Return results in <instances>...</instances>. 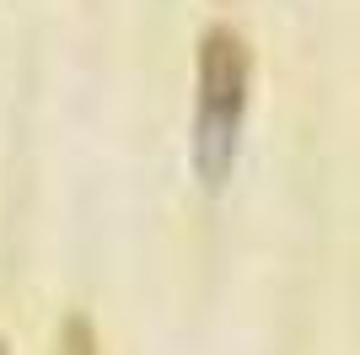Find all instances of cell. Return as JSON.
<instances>
[{"mask_svg":"<svg viewBox=\"0 0 360 355\" xmlns=\"http://www.w3.org/2000/svg\"><path fill=\"white\" fill-rule=\"evenodd\" d=\"M253 87V49L237 22H210L199 32V103H194V167L205 189H221L237 162V135Z\"/></svg>","mask_w":360,"mask_h":355,"instance_id":"6da1fadb","label":"cell"},{"mask_svg":"<svg viewBox=\"0 0 360 355\" xmlns=\"http://www.w3.org/2000/svg\"><path fill=\"white\" fill-rule=\"evenodd\" d=\"M54 355H103V344H97V328H91L86 312H65L60 334H54Z\"/></svg>","mask_w":360,"mask_h":355,"instance_id":"7a4b0ae2","label":"cell"},{"mask_svg":"<svg viewBox=\"0 0 360 355\" xmlns=\"http://www.w3.org/2000/svg\"><path fill=\"white\" fill-rule=\"evenodd\" d=\"M0 355H11V350H6V340H0Z\"/></svg>","mask_w":360,"mask_h":355,"instance_id":"3957f363","label":"cell"}]
</instances>
